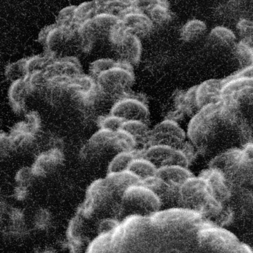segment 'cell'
I'll list each match as a JSON object with an SVG mask.
<instances>
[{
    "label": "cell",
    "mask_w": 253,
    "mask_h": 253,
    "mask_svg": "<svg viewBox=\"0 0 253 253\" xmlns=\"http://www.w3.org/2000/svg\"><path fill=\"white\" fill-rule=\"evenodd\" d=\"M121 21L125 31L140 39L149 35L154 28L148 16L136 6L121 18Z\"/></svg>",
    "instance_id": "obj_9"
},
{
    "label": "cell",
    "mask_w": 253,
    "mask_h": 253,
    "mask_svg": "<svg viewBox=\"0 0 253 253\" xmlns=\"http://www.w3.org/2000/svg\"><path fill=\"white\" fill-rule=\"evenodd\" d=\"M235 75L240 77L253 79V65L244 67Z\"/></svg>",
    "instance_id": "obj_33"
},
{
    "label": "cell",
    "mask_w": 253,
    "mask_h": 253,
    "mask_svg": "<svg viewBox=\"0 0 253 253\" xmlns=\"http://www.w3.org/2000/svg\"><path fill=\"white\" fill-rule=\"evenodd\" d=\"M119 58V62L131 67L140 60L142 48L140 39L122 27L109 40Z\"/></svg>",
    "instance_id": "obj_6"
},
{
    "label": "cell",
    "mask_w": 253,
    "mask_h": 253,
    "mask_svg": "<svg viewBox=\"0 0 253 253\" xmlns=\"http://www.w3.org/2000/svg\"><path fill=\"white\" fill-rule=\"evenodd\" d=\"M121 203L127 208L154 211L159 208L161 202L152 191L139 184L131 186L125 191Z\"/></svg>",
    "instance_id": "obj_8"
},
{
    "label": "cell",
    "mask_w": 253,
    "mask_h": 253,
    "mask_svg": "<svg viewBox=\"0 0 253 253\" xmlns=\"http://www.w3.org/2000/svg\"><path fill=\"white\" fill-rule=\"evenodd\" d=\"M140 184L152 191L161 203L167 201L179 202L181 185L166 181L157 176L142 181Z\"/></svg>",
    "instance_id": "obj_11"
},
{
    "label": "cell",
    "mask_w": 253,
    "mask_h": 253,
    "mask_svg": "<svg viewBox=\"0 0 253 253\" xmlns=\"http://www.w3.org/2000/svg\"><path fill=\"white\" fill-rule=\"evenodd\" d=\"M38 40L47 52L55 53L63 43L70 41V36L66 29L56 24L43 28L39 35Z\"/></svg>",
    "instance_id": "obj_12"
},
{
    "label": "cell",
    "mask_w": 253,
    "mask_h": 253,
    "mask_svg": "<svg viewBox=\"0 0 253 253\" xmlns=\"http://www.w3.org/2000/svg\"><path fill=\"white\" fill-rule=\"evenodd\" d=\"M235 52L244 68L253 65V46L251 42L242 40L235 45Z\"/></svg>",
    "instance_id": "obj_26"
},
{
    "label": "cell",
    "mask_w": 253,
    "mask_h": 253,
    "mask_svg": "<svg viewBox=\"0 0 253 253\" xmlns=\"http://www.w3.org/2000/svg\"><path fill=\"white\" fill-rule=\"evenodd\" d=\"M207 30L205 23L201 20L193 19L186 22L182 27L180 36L185 42H190L200 38Z\"/></svg>",
    "instance_id": "obj_20"
},
{
    "label": "cell",
    "mask_w": 253,
    "mask_h": 253,
    "mask_svg": "<svg viewBox=\"0 0 253 253\" xmlns=\"http://www.w3.org/2000/svg\"><path fill=\"white\" fill-rule=\"evenodd\" d=\"M187 143L185 131L179 124L173 120L165 119L150 130L146 147L161 145L182 150Z\"/></svg>",
    "instance_id": "obj_4"
},
{
    "label": "cell",
    "mask_w": 253,
    "mask_h": 253,
    "mask_svg": "<svg viewBox=\"0 0 253 253\" xmlns=\"http://www.w3.org/2000/svg\"><path fill=\"white\" fill-rule=\"evenodd\" d=\"M30 95H45L49 79L44 71L33 73L26 77Z\"/></svg>",
    "instance_id": "obj_22"
},
{
    "label": "cell",
    "mask_w": 253,
    "mask_h": 253,
    "mask_svg": "<svg viewBox=\"0 0 253 253\" xmlns=\"http://www.w3.org/2000/svg\"><path fill=\"white\" fill-rule=\"evenodd\" d=\"M157 168L150 161L142 158L134 159L130 164L128 170L141 181L156 175Z\"/></svg>",
    "instance_id": "obj_21"
},
{
    "label": "cell",
    "mask_w": 253,
    "mask_h": 253,
    "mask_svg": "<svg viewBox=\"0 0 253 253\" xmlns=\"http://www.w3.org/2000/svg\"><path fill=\"white\" fill-rule=\"evenodd\" d=\"M118 62L110 58H101L92 62L89 70L92 76L95 79L102 73L113 68Z\"/></svg>",
    "instance_id": "obj_30"
},
{
    "label": "cell",
    "mask_w": 253,
    "mask_h": 253,
    "mask_svg": "<svg viewBox=\"0 0 253 253\" xmlns=\"http://www.w3.org/2000/svg\"><path fill=\"white\" fill-rule=\"evenodd\" d=\"M100 2L98 0L84 2L76 6L75 20L77 23L81 24L92 19L99 12Z\"/></svg>",
    "instance_id": "obj_24"
},
{
    "label": "cell",
    "mask_w": 253,
    "mask_h": 253,
    "mask_svg": "<svg viewBox=\"0 0 253 253\" xmlns=\"http://www.w3.org/2000/svg\"><path fill=\"white\" fill-rule=\"evenodd\" d=\"M61 153L56 149H52L41 154L33 167L36 175H42L51 171L60 163Z\"/></svg>",
    "instance_id": "obj_16"
},
{
    "label": "cell",
    "mask_w": 253,
    "mask_h": 253,
    "mask_svg": "<svg viewBox=\"0 0 253 253\" xmlns=\"http://www.w3.org/2000/svg\"><path fill=\"white\" fill-rule=\"evenodd\" d=\"M36 175L33 167H26L20 169L16 175V180L19 187L25 189Z\"/></svg>",
    "instance_id": "obj_32"
},
{
    "label": "cell",
    "mask_w": 253,
    "mask_h": 253,
    "mask_svg": "<svg viewBox=\"0 0 253 253\" xmlns=\"http://www.w3.org/2000/svg\"><path fill=\"white\" fill-rule=\"evenodd\" d=\"M222 84V81L209 79L196 86V98L199 110L221 100Z\"/></svg>",
    "instance_id": "obj_13"
},
{
    "label": "cell",
    "mask_w": 253,
    "mask_h": 253,
    "mask_svg": "<svg viewBox=\"0 0 253 253\" xmlns=\"http://www.w3.org/2000/svg\"><path fill=\"white\" fill-rule=\"evenodd\" d=\"M131 135L137 146L147 147L150 130L146 123L138 121H127L121 129Z\"/></svg>",
    "instance_id": "obj_18"
},
{
    "label": "cell",
    "mask_w": 253,
    "mask_h": 253,
    "mask_svg": "<svg viewBox=\"0 0 253 253\" xmlns=\"http://www.w3.org/2000/svg\"><path fill=\"white\" fill-rule=\"evenodd\" d=\"M110 114L126 121H138L146 123L149 111L147 105L141 99L128 95L115 102Z\"/></svg>",
    "instance_id": "obj_7"
},
{
    "label": "cell",
    "mask_w": 253,
    "mask_h": 253,
    "mask_svg": "<svg viewBox=\"0 0 253 253\" xmlns=\"http://www.w3.org/2000/svg\"><path fill=\"white\" fill-rule=\"evenodd\" d=\"M137 158L136 150L123 152L116 155L110 162L107 173H114L123 172L128 170V168L135 158Z\"/></svg>",
    "instance_id": "obj_23"
},
{
    "label": "cell",
    "mask_w": 253,
    "mask_h": 253,
    "mask_svg": "<svg viewBox=\"0 0 253 253\" xmlns=\"http://www.w3.org/2000/svg\"><path fill=\"white\" fill-rule=\"evenodd\" d=\"M179 202L187 206L199 208H215L219 205V202L213 197L207 182L201 177L193 176L181 185Z\"/></svg>",
    "instance_id": "obj_3"
},
{
    "label": "cell",
    "mask_w": 253,
    "mask_h": 253,
    "mask_svg": "<svg viewBox=\"0 0 253 253\" xmlns=\"http://www.w3.org/2000/svg\"><path fill=\"white\" fill-rule=\"evenodd\" d=\"M132 67L118 62L115 67L95 79L100 91L110 101L115 104L128 95L135 81Z\"/></svg>",
    "instance_id": "obj_2"
},
{
    "label": "cell",
    "mask_w": 253,
    "mask_h": 253,
    "mask_svg": "<svg viewBox=\"0 0 253 253\" xmlns=\"http://www.w3.org/2000/svg\"><path fill=\"white\" fill-rule=\"evenodd\" d=\"M210 40L213 42L223 45H231L234 43L236 36L230 29L224 26H216L211 31Z\"/></svg>",
    "instance_id": "obj_25"
},
{
    "label": "cell",
    "mask_w": 253,
    "mask_h": 253,
    "mask_svg": "<svg viewBox=\"0 0 253 253\" xmlns=\"http://www.w3.org/2000/svg\"><path fill=\"white\" fill-rule=\"evenodd\" d=\"M7 79L13 82L27 76L25 69V59L19 60L8 64L5 70Z\"/></svg>",
    "instance_id": "obj_28"
},
{
    "label": "cell",
    "mask_w": 253,
    "mask_h": 253,
    "mask_svg": "<svg viewBox=\"0 0 253 253\" xmlns=\"http://www.w3.org/2000/svg\"><path fill=\"white\" fill-rule=\"evenodd\" d=\"M238 111L234 105L221 101L200 109L190 119L187 134L196 151L210 154L218 148L219 136L243 132Z\"/></svg>",
    "instance_id": "obj_1"
},
{
    "label": "cell",
    "mask_w": 253,
    "mask_h": 253,
    "mask_svg": "<svg viewBox=\"0 0 253 253\" xmlns=\"http://www.w3.org/2000/svg\"><path fill=\"white\" fill-rule=\"evenodd\" d=\"M237 29L243 40L251 42L253 39V22L242 19L237 23Z\"/></svg>",
    "instance_id": "obj_31"
},
{
    "label": "cell",
    "mask_w": 253,
    "mask_h": 253,
    "mask_svg": "<svg viewBox=\"0 0 253 253\" xmlns=\"http://www.w3.org/2000/svg\"><path fill=\"white\" fill-rule=\"evenodd\" d=\"M137 158H142L152 163L157 169L169 166L188 168L189 160L185 152L165 145H152L137 150Z\"/></svg>",
    "instance_id": "obj_5"
},
{
    "label": "cell",
    "mask_w": 253,
    "mask_h": 253,
    "mask_svg": "<svg viewBox=\"0 0 253 253\" xmlns=\"http://www.w3.org/2000/svg\"><path fill=\"white\" fill-rule=\"evenodd\" d=\"M137 5L148 16L154 25H164L171 19V12L166 1H137Z\"/></svg>",
    "instance_id": "obj_14"
},
{
    "label": "cell",
    "mask_w": 253,
    "mask_h": 253,
    "mask_svg": "<svg viewBox=\"0 0 253 253\" xmlns=\"http://www.w3.org/2000/svg\"><path fill=\"white\" fill-rule=\"evenodd\" d=\"M30 95L26 78L17 80L10 85L8 96L13 109L17 112H21L25 107V100Z\"/></svg>",
    "instance_id": "obj_15"
},
{
    "label": "cell",
    "mask_w": 253,
    "mask_h": 253,
    "mask_svg": "<svg viewBox=\"0 0 253 253\" xmlns=\"http://www.w3.org/2000/svg\"><path fill=\"white\" fill-rule=\"evenodd\" d=\"M76 6L70 5L62 9L59 12L56 24L65 29L73 28L78 23L75 20Z\"/></svg>",
    "instance_id": "obj_27"
},
{
    "label": "cell",
    "mask_w": 253,
    "mask_h": 253,
    "mask_svg": "<svg viewBox=\"0 0 253 253\" xmlns=\"http://www.w3.org/2000/svg\"><path fill=\"white\" fill-rule=\"evenodd\" d=\"M44 72L49 79L61 77L72 80L83 74L80 63L78 59L74 56L55 59L46 67Z\"/></svg>",
    "instance_id": "obj_10"
},
{
    "label": "cell",
    "mask_w": 253,
    "mask_h": 253,
    "mask_svg": "<svg viewBox=\"0 0 253 253\" xmlns=\"http://www.w3.org/2000/svg\"><path fill=\"white\" fill-rule=\"evenodd\" d=\"M125 121L111 114L100 117L98 120L100 129L112 132L120 131Z\"/></svg>",
    "instance_id": "obj_29"
},
{
    "label": "cell",
    "mask_w": 253,
    "mask_h": 253,
    "mask_svg": "<svg viewBox=\"0 0 253 253\" xmlns=\"http://www.w3.org/2000/svg\"><path fill=\"white\" fill-rule=\"evenodd\" d=\"M156 176L179 185L194 176L188 168L179 166H169L159 168L157 169Z\"/></svg>",
    "instance_id": "obj_17"
},
{
    "label": "cell",
    "mask_w": 253,
    "mask_h": 253,
    "mask_svg": "<svg viewBox=\"0 0 253 253\" xmlns=\"http://www.w3.org/2000/svg\"><path fill=\"white\" fill-rule=\"evenodd\" d=\"M99 2L98 13H106L120 19L136 8L135 0H106L99 1Z\"/></svg>",
    "instance_id": "obj_19"
}]
</instances>
